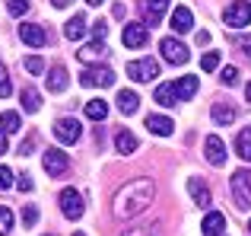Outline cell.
<instances>
[{
    "label": "cell",
    "mask_w": 251,
    "mask_h": 236,
    "mask_svg": "<svg viewBox=\"0 0 251 236\" xmlns=\"http://www.w3.org/2000/svg\"><path fill=\"white\" fill-rule=\"evenodd\" d=\"M191 23H194V19H191V10H188V6H175V10H172L169 26L175 32H191Z\"/></svg>",
    "instance_id": "cell-16"
},
{
    "label": "cell",
    "mask_w": 251,
    "mask_h": 236,
    "mask_svg": "<svg viewBox=\"0 0 251 236\" xmlns=\"http://www.w3.org/2000/svg\"><path fill=\"white\" fill-rule=\"evenodd\" d=\"M207 42H210V32L201 29V32H197V45H207Z\"/></svg>",
    "instance_id": "cell-43"
},
{
    "label": "cell",
    "mask_w": 251,
    "mask_h": 236,
    "mask_svg": "<svg viewBox=\"0 0 251 236\" xmlns=\"http://www.w3.org/2000/svg\"><path fill=\"white\" fill-rule=\"evenodd\" d=\"M108 55V48H105L102 38H96V42L83 45L80 51H76V58H80V64H92V61H102V58Z\"/></svg>",
    "instance_id": "cell-12"
},
{
    "label": "cell",
    "mask_w": 251,
    "mask_h": 236,
    "mask_svg": "<svg viewBox=\"0 0 251 236\" xmlns=\"http://www.w3.org/2000/svg\"><path fill=\"white\" fill-rule=\"evenodd\" d=\"M147 131L150 134H159V137H169L172 131H175V121L172 118H166V115H147Z\"/></svg>",
    "instance_id": "cell-13"
},
{
    "label": "cell",
    "mask_w": 251,
    "mask_h": 236,
    "mask_svg": "<svg viewBox=\"0 0 251 236\" xmlns=\"http://www.w3.org/2000/svg\"><path fill=\"white\" fill-rule=\"evenodd\" d=\"M80 83L83 87H111L115 83V70L111 67H89V70H83Z\"/></svg>",
    "instance_id": "cell-9"
},
{
    "label": "cell",
    "mask_w": 251,
    "mask_h": 236,
    "mask_svg": "<svg viewBox=\"0 0 251 236\" xmlns=\"http://www.w3.org/2000/svg\"><path fill=\"white\" fill-rule=\"evenodd\" d=\"M118 109H121L124 115H134L137 109H140V96H137L134 89H121V93H118Z\"/></svg>",
    "instance_id": "cell-21"
},
{
    "label": "cell",
    "mask_w": 251,
    "mask_h": 236,
    "mask_svg": "<svg viewBox=\"0 0 251 236\" xmlns=\"http://www.w3.org/2000/svg\"><path fill=\"white\" fill-rule=\"evenodd\" d=\"M239 45H242V51L251 58V38H239Z\"/></svg>",
    "instance_id": "cell-42"
},
{
    "label": "cell",
    "mask_w": 251,
    "mask_h": 236,
    "mask_svg": "<svg viewBox=\"0 0 251 236\" xmlns=\"http://www.w3.org/2000/svg\"><path fill=\"white\" fill-rule=\"evenodd\" d=\"M6 150H10V147H6V137H3V131H0V156H3Z\"/></svg>",
    "instance_id": "cell-44"
},
{
    "label": "cell",
    "mask_w": 251,
    "mask_h": 236,
    "mask_svg": "<svg viewBox=\"0 0 251 236\" xmlns=\"http://www.w3.org/2000/svg\"><path fill=\"white\" fill-rule=\"evenodd\" d=\"M16 185H19V192H32V179H29V176H19V179H16Z\"/></svg>",
    "instance_id": "cell-41"
},
{
    "label": "cell",
    "mask_w": 251,
    "mask_h": 236,
    "mask_svg": "<svg viewBox=\"0 0 251 236\" xmlns=\"http://www.w3.org/2000/svg\"><path fill=\"white\" fill-rule=\"evenodd\" d=\"M67 70L64 67H51L48 70V93H64V89H67Z\"/></svg>",
    "instance_id": "cell-22"
},
{
    "label": "cell",
    "mask_w": 251,
    "mask_h": 236,
    "mask_svg": "<svg viewBox=\"0 0 251 236\" xmlns=\"http://www.w3.org/2000/svg\"><path fill=\"white\" fill-rule=\"evenodd\" d=\"M92 35H96V38H105V35H108V26H105L102 19H99V23H92Z\"/></svg>",
    "instance_id": "cell-40"
},
{
    "label": "cell",
    "mask_w": 251,
    "mask_h": 236,
    "mask_svg": "<svg viewBox=\"0 0 251 236\" xmlns=\"http://www.w3.org/2000/svg\"><path fill=\"white\" fill-rule=\"evenodd\" d=\"M153 195H156L153 179H134L124 188H118L115 201H111V211H115L118 220H130V217H137V214L147 211L150 201H153Z\"/></svg>",
    "instance_id": "cell-1"
},
{
    "label": "cell",
    "mask_w": 251,
    "mask_h": 236,
    "mask_svg": "<svg viewBox=\"0 0 251 236\" xmlns=\"http://www.w3.org/2000/svg\"><path fill=\"white\" fill-rule=\"evenodd\" d=\"M232 198H235V207H251V173L248 169H235L232 173Z\"/></svg>",
    "instance_id": "cell-2"
},
{
    "label": "cell",
    "mask_w": 251,
    "mask_h": 236,
    "mask_svg": "<svg viewBox=\"0 0 251 236\" xmlns=\"http://www.w3.org/2000/svg\"><path fill=\"white\" fill-rule=\"evenodd\" d=\"M159 106H175V99H178V93H175V83H159L156 87V96H153Z\"/></svg>",
    "instance_id": "cell-25"
},
{
    "label": "cell",
    "mask_w": 251,
    "mask_h": 236,
    "mask_svg": "<svg viewBox=\"0 0 251 236\" xmlns=\"http://www.w3.org/2000/svg\"><path fill=\"white\" fill-rule=\"evenodd\" d=\"M10 93H13V87H10V74H6V67L0 64V99H6Z\"/></svg>",
    "instance_id": "cell-32"
},
{
    "label": "cell",
    "mask_w": 251,
    "mask_h": 236,
    "mask_svg": "<svg viewBox=\"0 0 251 236\" xmlns=\"http://www.w3.org/2000/svg\"><path fill=\"white\" fill-rule=\"evenodd\" d=\"M13 185V169H6V166H0V192H6V188Z\"/></svg>",
    "instance_id": "cell-37"
},
{
    "label": "cell",
    "mask_w": 251,
    "mask_h": 236,
    "mask_svg": "<svg viewBox=\"0 0 251 236\" xmlns=\"http://www.w3.org/2000/svg\"><path fill=\"white\" fill-rule=\"evenodd\" d=\"M19 102H23V109H25V112H38V109H42L38 89H32V87H25L23 93H19Z\"/></svg>",
    "instance_id": "cell-26"
},
{
    "label": "cell",
    "mask_w": 251,
    "mask_h": 236,
    "mask_svg": "<svg viewBox=\"0 0 251 236\" xmlns=\"http://www.w3.org/2000/svg\"><path fill=\"white\" fill-rule=\"evenodd\" d=\"M188 192H191V198H194L201 207H210V201H213V198H210V188L203 185L197 176H191V179H188Z\"/></svg>",
    "instance_id": "cell-17"
},
{
    "label": "cell",
    "mask_w": 251,
    "mask_h": 236,
    "mask_svg": "<svg viewBox=\"0 0 251 236\" xmlns=\"http://www.w3.org/2000/svg\"><path fill=\"white\" fill-rule=\"evenodd\" d=\"M51 3H54V6H67L70 0H51Z\"/></svg>",
    "instance_id": "cell-45"
},
{
    "label": "cell",
    "mask_w": 251,
    "mask_h": 236,
    "mask_svg": "<svg viewBox=\"0 0 251 236\" xmlns=\"http://www.w3.org/2000/svg\"><path fill=\"white\" fill-rule=\"evenodd\" d=\"M23 67L29 70V74H42V70H45V61L32 55V58H25V61H23Z\"/></svg>",
    "instance_id": "cell-33"
},
{
    "label": "cell",
    "mask_w": 251,
    "mask_h": 236,
    "mask_svg": "<svg viewBox=\"0 0 251 236\" xmlns=\"http://www.w3.org/2000/svg\"><path fill=\"white\" fill-rule=\"evenodd\" d=\"M159 48H162V58H166L169 64H188V48H184L178 38H162L159 42Z\"/></svg>",
    "instance_id": "cell-10"
},
{
    "label": "cell",
    "mask_w": 251,
    "mask_h": 236,
    "mask_svg": "<svg viewBox=\"0 0 251 236\" xmlns=\"http://www.w3.org/2000/svg\"><path fill=\"white\" fill-rule=\"evenodd\" d=\"M223 19H226V26H232V29L248 26L251 23V3L248 0H232V3L226 6V13H223Z\"/></svg>",
    "instance_id": "cell-4"
},
{
    "label": "cell",
    "mask_w": 251,
    "mask_h": 236,
    "mask_svg": "<svg viewBox=\"0 0 251 236\" xmlns=\"http://www.w3.org/2000/svg\"><path fill=\"white\" fill-rule=\"evenodd\" d=\"M121 236H162L159 224H143V227H130V230H124Z\"/></svg>",
    "instance_id": "cell-29"
},
{
    "label": "cell",
    "mask_w": 251,
    "mask_h": 236,
    "mask_svg": "<svg viewBox=\"0 0 251 236\" xmlns=\"http://www.w3.org/2000/svg\"><path fill=\"white\" fill-rule=\"evenodd\" d=\"M248 230H251V224H248Z\"/></svg>",
    "instance_id": "cell-50"
},
{
    "label": "cell",
    "mask_w": 251,
    "mask_h": 236,
    "mask_svg": "<svg viewBox=\"0 0 251 236\" xmlns=\"http://www.w3.org/2000/svg\"><path fill=\"white\" fill-rule=\"evenodd\" d=\"M86 115H89L92 121H105V115H108V102H105V99H89V102H86Z\"/></svg>",
    "instance_id": "cell-27"
},
{
    "label": "cell",
    "mask_w": 251,
    "mask_h": 236,
    "mask_svg": "<svg viewBox=\"0 0 251 236\" xmlns=\"http://www.w3.org/2000/svg\"><path fill=\"white\" fill-rule=\"evenodd\" d=\"M203 147H207V160L213 163V166H223V163H226V144L216 134H210L207 141H203Z\"/></svg>",
    "instance_id": "cell-14"
},
{
    "label": "cell",
    "mask_w": 251,
    "mask_h": 236,
    "mask_svg": "<svg viewBox=\"0 0 251 236\" xmlns=\"http://www.w3.org/2000/svg\"><path fill=\"white\" fill-rule=\"evenodd\" d=\"M45 169H48V176H54V179H61V176H67V169H70V156L64 153V150H54V147H48L45 150Z\"/></svg>",
    "instance_id": "cell-7"
},
{
    "label": "cell",
    "mask_w": 251,
    "mask_h": 236,
    "mask_svg": "<svg viewBox=\"0 0 251 236\" xmlns=\"http://www.w3.org/2000/svg\"><path fill=\"white\" fill-rule=\"evenodd\" d=\"M127 77L137 83H150L159 77V64L153 61V58H140V61H130L127 64Z\"/></svg>",
    "instance_id": "cell-3"
},
{
    "label": "cell",
    "mask_w": 251,
    "mask_h": 236,
    "mask_svg": "<svg viewBox=\"0 0 251 236\" xmlns=\"http://www.w3.org/2000/svg\"><path fill=\"white\" fill-rule=\"evenodd\" d=\"M54 134H57V141H64V144H76V141H80V134H83V124L76 121V118L64 115V118H57Z\"/></svg>",
    "instance_id": "cell-8"
},
{
    "label": "cell",
    "mask_w": 251,
    "mask_h": 236,
    "mask_svg": "<svg viewBox=\"0 0 251 236\" xmlns=\"http://www.w3.org/2000/svg\"><path fill=\"white\" fill-rule=\"evenodd\" d=\"M86 3H89V6H99V3H102V0H86Z\"/></svg>",
    "instance_id": "cell-47"
},
{
    "label": "cell",
    "mask_w": 251,
    "mask_h": 236,
    "mask_svg": "<svg viewBox=\"0 0 251 236\" xmlns=\"http://www.w3.org/2000/svg\"><path fill=\"white\" fill-rule=\"evenodd\" d=\"M121 42H124V48H143L150 42V26L147 23H127L121 32Z\"/></svg>",
    "instance_id": "cell-6"
},
{
    "label": "cell",
    "mask_w": 251,
    "mask_h": 236,
    "mask_svg": "<svg viewBox=\"0 0 251 236\" xmlns=\"http://www.w3.org/2000/svg\"><path fill=\"white\" fill-rule=\"evenodd\" d=\"M61 211H64L67 220H80L83 217L86 205H83V195L76 192V188H64L61 192Z\"/></svg>",
    "instance_id": "cell-5"
},
{
    "label": "cell",
    "mask_w": 251,
    "mask_h": 236,
    "mask_svg": "<svg viewBox=\"0 0 251 236\" xmlns=\"http://www.w3.org/2000/svg\"><path fill=\"white\" fill-rule=\"evenodd\" d=\"M220 80L226 83V87H232V83H239V70H235V67H226V70L220 74Z\"/></svg>",
    "instance_id": "cell-38"
},
{
    "label": "cell",
    "mask_w": 251,
    "mask_h": 236,
    "mask_svg": "<svg viewBox=\"0 0 251 236\" xmlns=\"http://www.w3.org/2000/svg\"><path fill=\"white\" fill-rule=\"evenodd\" d=\"M210 115H213V121H216V124H232V121H235V109L229 106V102H216Z\"/></svg>",
    "instance_id": "cell-23"
},
{
    "label": "cell",
    "mask_w": 251,
    "mask_h": 236,
    "mask_svg": "<svg viewBox=\"0 0 251 236\" xmlns=\"http://www.w3.org/2000/svg\"><path fill=\"white\" fill-rule=\"evenodd\" d=\"M64 35H67L70 42H80V38L86 35V16H83V13H76L74 19L64 23Z\"/></svg>",
    "instance_id": "cell-19"
},
{
    "label": "cell",
    "mask_w": 251,
    "mask_h": 236,
    "mask_svg": "<svg viewBox=\"0 0 251 236\" xmlns=\"http://www.w3.org/2000/svg\"><path fill=\"white\" fill-rule=\"evenodd\" d=\"M0 131H3V134L19 131V115L16 112H3V115H0Z\"/></svg>",
    "instance_id": "cell-30"
},
{
    "label": "cell",
    "mask_w": 251,
    "mask_h": 236,
    "mask_svg": "<svg viewBox=\"0 0 251 236\" xmlns=\"http://www.w3.org/2000/svg\"><path fill=\"white\" fill-rule=\"evenodd\" d=\"M235 150H239L242 160H248V163H251V128L239 131V137H235Z\"/></svg>",
    "instance_id": "cell-28"
},
{
    "label": "cell",
    "mask_w": 251,
    "mask_h": 236,
    "mask_svg": "<svg viewBox=\"0 0 251 236\" xmlns=\"http://www.w3.org/2000/svg\"><path fill=\"white\" fill-rule=\"evenodd\" d=\"M74 236H86V233H74Z\"/></svg>",
    "instance_id": "cell-48"
},
{
    "label": "cell",
    "mask_w": 251,
    "mask_h": 236,
    "mask_svg": "<svg viewBox=\"0 0 251 236\" xmlns=\"http://www.w3.org/2000/svg\"><path fill=\"white\" fill-rule=\"evenodd\" d=\"M19 38H23L29 48H42V45L48 42V32L35 23H19Z\"/></svg>",
    "instance_id": "cell-11"
},
{
    "label": "cell",
    "mask_w": 251,
    "mask_h": 236,
    "mask_svg": "<svg viewBox=\"0 0 251 236\" xmlns=\"http://www.w3.org/2000/svg\"><path fill=\"white\" fill-rule=\"evenodd\" d=\"M245 99L251 102V83H248V87H245Z\"/></svg>",
    "instance_id": "cell-46"
},
{
    "label": "cell",
    "mask_w": 251,
    "mask_h": 236,
    "mask_svg": "<svg viewBox=\"0 0 251 236\" xmlns=\"http://www.w3.org/2000/svg\"><path fill=\"white\" fill-rule=\"evenodd\" d=\"M169 10V0H143V16L150 26H156L162 19V13Z\"/></svg>",
    "instance_id": "cell-18"
},
{
    "label": "cell",
    "mask_w": 251,
    "mask_h": 236,
    "mask_svg": "<svg viewBox=\"0 0 251 236\" xmlns=\"http://www.w3.org/2000/svg\"><path fill=\"white\" fill-rule=\"evenodd\" d=\"M35 220H38V207H35V205H25V207H23V224L32 227Z\"/></svg>",
    "instance_id": "cell-35"
},
{
    "label": "cell",
    "mask_w": 251,
    "mask_h": 236,
    "mask_svg": "<svg viewBox=\"0 0 251 236\" xmlns=\"http://www.w3.org/2000/svg\"><path fill=\"white\" fill-rule=\"evenodd\" d=\"M32 150H35V137H32V134H29V137H25V141H23V144H19V153H23V156H29V153H32Z\"/></svg>",
    "instance_id": "cell-39"
},
{
    "label": "cell",
    "mask_w": 251,
    "mask_h": 236,
    "mask_svg": "<svg viewBox=\"0 0 251 236\" xmlns=\"http://www.w3.org/2000/svg\"><path fill=\"white\" fill-rule=\"evenodd\" d=\"M48 236H54V233H48Z\"/></svg>",
    "instance_id": "cell-49"
},
{
    "label": "cell",
    "mask_w": 251,
    "mask_h": 236,
    "mask_svg": "<svg viewBox=\"0 0 251 236\" xmlns=\"http://www.w3.org/2000/svg\"><path fill=\"white\" fill-rule=\"evenodd\" d=\"M6 6H10L13 16H23V13L29 10V0H6Z\"/></svg>",
    "instance_id": "cell-36"
},
{
    "label": "cell",
    "mask_w": 251,
    "mask_h": 236,
    "mask_svg": "<svg viewBox=\"0 0 251 236\" xmlns=\"http://www.w3.org/2000/svg\"><path fill=\"white\" fill-rule=\"evenodd\" d=\"M220 67V55H216V51H210V55H203V61H201V70H216Z\"/></svg>",
    "instance_id": "cell-34"
},
{
    "label": "cell",
    "mask_w": 251,
    "mask_h": 236,
    "mask_svg": "<svg viewBox=\"0 0 251 236\" xmlns=\"http://www.w3.org/2000/svg\"><path fill=\"white\" fill-rule=\"evenodd\" d=\"M223 230H226V217H223V214H216V211H210L207 217L201 220V233L203 236H220Z\"/></svg>",
    "instance_id": "cell-15"
},
{
    "label": "cell",
    "mask_w": 251,
    "mask_h": 236,
    "mask_svg": "<svg viewBox=\"0 0 251 236\" xmlns=\"http://www.w3.org/2000/svg\"><path fill=\"white\" fill-rule=\"evenodd\" d=\"M115 150H118V153H121V156L134 153V150H137V137L130 134L127 128H121V131H118V134H115Z\"/></svg>",
    "instance_id": "cell-20"
},
{
    "label": "cell",
    "mask_w": 251,
    "mask_h": 236,
    "mask_svg": "<svg viewBox=\"0 0 251 236\" xmlns=\"http://www.w3.org/2000/svg\"><path fill=\"white\" fill-rule=\"evenodd\" d=\"M197 87H201V83H197V77H181V80L175 83V93H178V99H191V96L197 93Z\"/></svg>",
    "instance_id": "cell-24"
},
{
    "label": "cell",
    "mask_w": 251,
    "mask_h": 236,
    "mask_svg": "<svg viewBox=\"0 0 251 236\" xmlns=\"http://www.w3.org/2000/svg\"><path fill=\"white\" fill-rule=\"evenodd\" d=\"M13 230V211L10 207H0V236H6Z\"/></svg>",
    "instance_id": "cell-31"
}]
</instances>
